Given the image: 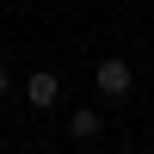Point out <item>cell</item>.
Returning <instances> with one entry per match:
<instances>
[{
  "label": "cell",
  "mask_w": 154,
  "mask_h": 154,
  "mask_svg": "<svg viewBox=\"0 0 154 154\" xmlns=\"http://www.w3.org/2000/svg\"><path fill=\"white\" fill-rule=\"evenodd\" d=\"M25 99H31L37 111H49V105H56V99H62V80H56V74H49V68H37L31 80H25Z\"/></svg>",
  "instance_id": "obj_2"
},
{
  "label": "cell",
  "mask_w": 154,
  "mask_h": 154,
  "mask_svg": "<svg viewBox=\"0 0 154 154\" xmlns=\"http://www.w3.org/2000/svg\"><path fill=\"white\" fill-rule=\"evenodd\" d=\"M93 86H99L105 99H130V86H136V68H130L123 56H105V62L93 68Z\"/></svg>",
  "instance_id": "obj_1"
},
{
  "label": "cell",
  "mask_w": 154,
  "mask_h": 154,
  "mask_svg": "<svg viewBox=\"0 0 154 154\" xmlns=\"http://www.w3.org/2000/svg\"><path fill=\"white\" fill-rule=\"evenodd\" d=\"M68 136L74 142H99L105 136V111H68Z\"/></svg>",
  "instance_id": "obj_3"
},
{
  "label": "cell",
  "mask_w": 154,
  "mask_h": 154,
  "mask_svg": "<svg viewBox=\"0 0 154 154\" xmlns=\"http://www.w3.org/2000/svg\"><path fill=\"white\" fill-rule=\"evenodd\" d=\"M12 93V74H6V62H0V99H6Z\"/></svg>",
  "instance_id": "obj_4"
}]
</instances>
